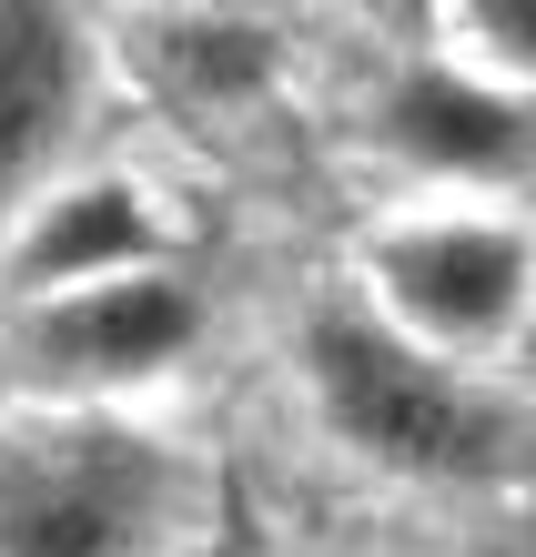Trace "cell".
Wrapping results in <instances>:
<instances>
[{
    "label": "cell",
    "mask_w": 536,
    "mask_h": 557,
    "mask_svg": "<svg viewBox=\"0 0 536 557\" xmlns=\"http://www.w3.org/2000/svg\"><path fill=\"white\" fill-rule=\"evenodd\" d=\"M294 375L304 406L364 476L425 486V497H516L536 486V406L507 375L446 366L364 305L354 284L294 314Z\"/></svg>",
    "instance_id": "6da1fadb"
},
{
    "label": "cell",
    "mask_w": 536,
    "mask_h": 557,
    "mask_svg": "<svg viewBox=\"0 0 536 557\" xmlns=\"http://www.w3.org/2000/svg\"><path fill=\"white\" fill-rule=\"evenodd\" d=\"M192 507V456L122 406H30L0 425V557H173Z\"/></svg>",
    "instance_id": "7a4b0ae2"
},
{
    "label": "cell",
    "mask_w": 536,
    "mask_h": 557,
    "mask_svg": "<svg viewBox=\"0 0 536 557\" xmlns=\"http://www.w3.org/2000/svg\"><path fill=\"white\" fill-rule=\"evenodd\" d=\"M395 335H415L446 366H507L536 305V223L507 203H415L385 213L354 244L345 274Z\"/></svg>",
    "instance_id": "3957f363"
},
{
    "label": "cell",
    "mask_w": 536,
    "mask_h": 557,
    "mask_svg": "<svg viewBox=\"0 0 536 557\" xmlns=\"http://www.w3.org/2000/svg\"><path fill=\"white\" fill-rule=\"evenodd\" d=\"M213 335V284L203 264L162 274H112L82 294H41V305H0V355L30 385V406H122L142 385L183 375Z\"/></svg>",
    "instance_id": "277c9868"
},
{
    "label": "cell",
    "mask_w": 536,
    "mask_h": 557,
    "mask_svg": "<svg viewBox=\"0 0 536 557\" xmlns=\"http://www.w3.org/2000/svg\"><path fill=\"white\" fill-rule=\"evenodd\" d=\"M364 143L435 203H507L536 183V102L435 41L385 61V82L364 91Z\"/></svg>",
    "instance_id": "5b68a950"
},
{
    "label": "cell",
    "mask_w": 536,
    "mask_h": 557,
    "mask_svg": "<svg viewBox=\"0 0 536 557\" xmlns=\"http://www.w3.org/2000/svg\"><path fill=\"white\" fill-rule=\"evenodd\" d=\"M162 264H192L162 193L142 173H112V162H72L0 234V305H41V294H82V284L162 274Z\"/></svg>",
    "instance_id": "8992f818"
},
{
    "label": "cell",
    "mask_w": 536,
    "mask_h": 557,
    "mask_svg": "<svg viewBox=\"0 0 536 557\" xmlns=\"http://www.w3.org/2000/svg\"><path fill=\"white\" fill-rule=\"evenodd\" d=\"M102 41L82 11H0V234L72 173Z\"/></svg>",
    "instance_id": "52a82bcc"
},
{
    "label": "cell",
    "mask_w": 536,
    "mask_h": 557,
    "mask_svg": "<svg viewBox=\"0 0 536 557\" xmlns=\"http://www.w3.org/2000/svg\"><path fill=\"white\" fill-rule=\"evenodd\" d=\"M132 61L183 112H253L294 72V30L263 11H152L132 21Z\"/></svg>",
    "instance_id": "ba28073f"
},
{
    "label": "cell",
    "mask_w": 536,
    "mask_h": 557,
    "mask_svg": "<svg viewBox=\"0 0 536 557\" xmlns=\"http://www.w3.org/2000/svg\"><path fill=\"white\" fill-rule=\"evenodd\" d=\"M446 30H465V41H446L456 61H476L486 82L536 102V0H465V11H446Z\"/></svg>",
    "instance_id": "9c48e42d"
},
{
    "label": "cell",
    "mask_w": 536,
    "mask_h": 557,
    "mask_svg": "<svg viewBox=\"0 0 536 557\" xmlns=\"http://www.w3.org/2000/svg\"><path fill=\"white\" fill-rule=\"evenodd\" d=\"M507 385L536 406V305H526V335H516V355H507Z\"/></svg>",
    "instance_id": "30bf717a"
}]
</instances>
